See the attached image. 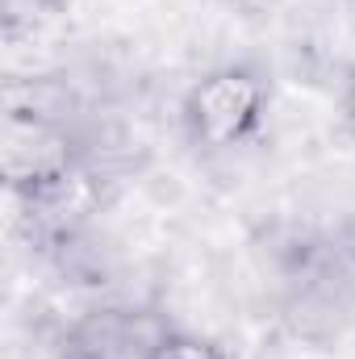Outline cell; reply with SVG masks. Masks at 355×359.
<instances>
[{
	"instance_id": "6da1fadb",
	"label": "cell",
	"mask_w": 355,
	"mask_h": 359,
	"mask_svg": "<svg viewBox=\"0 0 355 359\" xmlns=\"http://www.w3.org/2000/svg\"><path fill=\"white\" fill-rule=\"evenodd\" d=\"M267 268L280 318L297 339L330 343L355 322V217L280 226Z\"/></svg>"
},
{
	"instance_id": "7a4b0ae2",
	"label": "cell",
	"mask_w": 355,
	"mask_h": 359,
	"mask_svg": "<svg viewBox=\"0 0 355 359\" xmlns=\"http://www.w3.org/2000/svg\"><path fill=\"white\" fill-rule=\"evenodd\" d=\"M272 109V76L251 59L201 72L180 96V130L201 155H230L260 138Z\"/></svg>"
},
{
	"instance_id": "3957f363",
	"label": "cell",
	"mask_w": 355,
	"mask_h": 359,
	"mask_svg": "<svg viewBox=\"0 0 355 359\" xmlns=\"http://www.w3.org/2000/svg\"><path fill=\"white\" fill-rule=\"evenodd\" d=\"M0 172L13 201H38L88 172L80 134L42 104H8L0 134Z\"/></svg>"
},
{
	"instance_id": "277c9868",
	"label": "cell",
	"mask_w": 355,
	"mask_h": 359,
	"mask_svg": "<svg viewBox=\"0 0 355 359\" xmlns=\"http://www.w3.org/2000/svg\"><path fill=\"white\" fill-rule=\"evenodd\" d=\"M163 330H172V322L151 309L96 305L63 326L55 351L59 359H142Z\"/></svg>"
},
{
	"instance_id": "5b68a950",
	"label": "cell",
	"mask_w": 355,
	"mask_h": 359,
	"mask_svg": "<svg viewBox=\"0 0 355 359\" xmlns=\"http://www.w3.org/2000/svg\"><path fill=\"white\" fill-rule=\"evenodd\" d=\"M142 359H230V355H226V347H222L217 339L172 326V330H163V334L151 343V351Z\"/></svg>"
},
{
	"instance_id": "8992f818",
	"label": "cell",
	"mask_w": 355,
	"mask_h": 359,
	"mask_svg": "<svg viewBox=\"0 0 355 359\" xmlns=\"http://www.w3.org/2000/svg\"><path fill=\"white\" fill-rule=\"evenodd\" d=\"M339 117H343V134H347V142L355 147V72L347 76V84H343V96H339Z\"/></svg>"
},
{
	"instance_id": "52a82bcc",
	"label": "cell",
	"mask_w": 355,
	"mask_h": 359,
	"mask_svg": "<svg viewBox=\"0 0 355 359\" xmlns=\"http://www.w3.org/2000/svg\"><path fill=\"white\" fill-rule=\"evenodd\" d=\"M209 4H226V8H243V4H251V0H209Z\"/></svg>"
}]
</instances>
